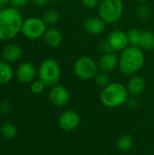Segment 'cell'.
<instances>
[{
  "label": "cell",
  "instance_id": "obj_1",
  "mask_svg": "<svg viewBox=\"0 0 154 155\" xmlns=\"http://www.w3.org/2000/svg\"><path fill=\"white\" fill-rule=\"evenodd\" d=\"M23 16L15 7H5L0 11V40L10 41L21 33Z\"/></svg>",
  "mask_w": 154,
  "mask_h": 155
},
{
  "label": "cell",
  "instance_id": "obj_2",
  "mask_svg": "<svg viewBox=\"0 0 154 155\" xmlns=\"http://www.w3.org/2000/svg\"><path fill=\"white\" fill-rule=\"evenodd\" d=\"M145 64L143 50L139 46L130 45L122 51L119 56V70L125 75H134Z\"/></svg>",
  "mask_w": 154,
  "mask_h": 155
},
{
  "label": "cell",
  "instance_id": "obj_3",
  "mask_svg": "<svg viewBox=\"0 0 154 155\" xmlns=\"http://www.w3.org/2000/svg\"><path fill=\"white\" fill-rule=\"evenodd\" d=\"M129 93L127 87L121 83H110L103 88L100 94L102 104L109 108H116L124 104L128 100Z\"/></svg>",
  "mask_w": 154,
  "mask_h": 155
},
{
  "label": "cell",
  "instance_id": "obj_4",
  "mask_svg": "<svg viewBox=\"0 0 154 155\" xmlns=\"http://www.w3.org/2000/svg\"><path fill=\"white\" fill-rule=\"evenodd\" d=\"M123 13V3L122 0H103L98 6L99 17L105 24H115Z\"/></svg>",
  "mask_w": 154,
  "mask_h": 155
},
{
  "label": "cell",
  "instance_id": "obj_5",
  "mask_svg": "<svg viewBox=\"0 0 154 155\" xmlns=\"http://www.w3.org/2000/svg\"><path fill=\"white\" fill-rule=\"evenodd\" d=\"M38 76L46 86L52 87L58 84L61 79V68L59 64L52 58L44 60L39 66Z\"/></svg>",
  "mask_w": 154,
  "mask_h": 155
},
{
  "label": "cell",
  "instance_id": "obj_6",
  "mask_svg": "<svg viewBox=\"0 0 154 155\" xmlns=\"http://www.w3.org/2000/svg\"><path fill=\"white\" fill-rule=\"evenodd\" d=\"M46 29V24L43 18L32 16L24 20L21 33L29 40H37L44 36Z\"/></svg>",
  "mask_w": 154,
  "mask_h": 155
},
{
  "label": "cell",
  "instance_id": "obj_7",
  "mask_svg": "<svg viewBox=\"0 0 154 155\" xmlns=\"http://www.w3.org/2000/svg\"><path fill=\"white\" fill-rule=\"evenodd\" d=\"M98 65L90 56L79 57L74 64V73L81 80H90L94 78L98 73Z\"/></svg>",
  "mask_w": 154,
  "mask_h": 155
},
{
  "label": "cell",
  "instance_id": "obj_8",
  "mask_svg": "<svg viewBox=\"0 0 154 155\" xmlns=\"http://www.w3.org/2000/svg\"><path fill=\"white\" fill-rule=\"evenodd\" d=\"M81 117L79 114L74 110H67L61 114L58 118V124L61 129L66 132H72L80 125Z\"/></svg>",
  "mask_w": 154,
  "mask_h": 155
},
{
  "label": "cell",
  "instance_id": "obj_9",
  "mask_svg": "<svg viewBox=\"0 0 154 155\" xmlns=\"http://www.w3.org/2000/svg\"><path fill=\"white\" fill-rule=\"evenodd\" d=\"M49 100L56 107H64L69 103L70 94L64 85L56 84L49 91Z\"/></svg>",
  "mask_w": 154,
  "mask_h": 155
},
{
  "label": "cell",
  "instance_id": "obj_10",
  "mask_svg": "<svg viewBox=\"0 0 154 155\" xmlns=\"http://www.w3.org/2000/svg\"><path fill=\"white\" fill-rule=\"evenodd\" d=\"M113 52H122L126 47H128L129 40L127 33L122 30H115L113 31L106 39Z\"/></svg>",
  "mask_w": 154,
  "mask_h": 155
},
{
  "label": "cell",
  "instance_id": "obj_11",
  "mask_svg": "<svg viewBox=\"0 0 154 155\" xmlns=\"http://www.w3.org/2000/svg\"><path fill=\"white\" fill-rule=\"evenodd\" d=\"M36 76V70L34 65L29 62H24L19 64L16 69L17 79L24 84L32 83Z\"/></svg>",
  "mask_w": 154,
  "mask_h": 155
},
{
  "label": "cell",
  "instance_id": "obj_12",
  "mask_svg": "<svg viewBox=\"0 0 154 155\" xmlns=\"http://www.w3.org/2000/svg\"><path fill=\"white\" fill-rule=\"evenodd\" d=\"M98 69L103 73H110L119 65V57L113 53H107L102 55L97 63Z\"/></svg>",
  "mask_w": 154,
  "mask_h": 155
},
{
  "label": "cell",
  "instance_id": "obj_13",
  "mask_svg": "<svg viewBox=\"0 0 154 155\" xmlns=\"http://www.w3.org/2000/svg\"><path fill=\"white\" fill-rule=\"evenodd\" d=\"M105 23L100 17H88L84 21V30L92 35H99L104 32Z\"/></svg>",
  "mask_w": 154,
  "mask_h": 155
},
{
  "label": "cell",
  "instance_id": "obj_14",
  "mask_svg": "<svg viewBox=\"0 0 154 155\" xmlns=\"http://www.w3.org/2000/svg\"><path fill=\"white\" fill-rule=\"evenodd\" d=\"M23 55L22 48L17 45H7L2 50V58L8 63H15L21 59Z\"/></svg>",
  "mask_w": 154,
  "mask_h": 155
},
{
  "label": "cell",
  "instance_id": "obj_15",
  "mask_svg": "<svg viewBox=\"0 0 154 155\" xmlns=\"http://www.w3.org/2000/svg\"><path fill=\"white\" fill-rule=\"evenodd\" d=\"M126 87L129 94H132L133 96H137L144 92L146 88V81L143 77L140 75H134L128 81Z\"/></svg>",
  "mask_w": 154,
  "mask_h": 155
},
{
  "label": "cell",
  "instance_id": "obj_16",
  "mask_svg": "<svg viewBox=\"0 0 154 155\" xmlns=\"http://www.w3.org/2000/svg\"><path fill=\"white\" fill-rule=\"evenodd\" d=\"M43 38H44V44L51 48L58 47L61 45L62 40H63V36H62L61 32L55 27L47 28Z\"/></svg>",
  "mask_w": 154,
  "mask_h": 155
},
{
  "label": "cell",
  "instance_id": "obj_17",
  "mask_svg": "<svg viewBox=\"0 0 154 155\" xmlns=\"http://www.w3.org/2000/svg\"><path fill=\"white\" fill-rule=\"evenodd\" d=\"M141 49L146 50V51H152L154 49V34L151 31H141L139 39H138V45Z\"/></svg>",
  "mask_w": 154,
  "mask_h": 155
},
{
  "label": "cell",
  "instance_id": "obj_18",
  "mask_svg": "<svg viewBox=\"0 0 154 155\" xmlns=\"http://www.w3.org/2000/svg\"><path fill=\"white\" fill-rule=\"evenodd\" d=\"M14 76V71L10 63L3 60L0 61V84H8Z\"/></svg>",
  "mask_w": 154,
  "mask_h": 155
},
{
  "label": "cell",
  "instance_id": "obj_19",
  "mask_svg": "<svg viewBox=\"0 0 154 155\" xmlns=\"http://www.w3.org/2000/svg\"><path fill=\"white\" fill-rule=\"evenodd\" d=\"M116 146L121 152H129L133 146V139L129 134H123L118 138L116 142Z\"/></svg>",
  "mask_w": 154,
  "mask_h": 155
},
{
  "label": "cell",
  "instance_id": "obj_20",
  "mask_svg": "<svg viewBox=\"0 0 154 155\" xmlns=\"http://www.w3.org/2000/svg\"><path fill=\"white\" fill-rule=\"evenodd\" d=\"M42 18L46 25H54L60 20V14L55 9H48L44 13Z\"/></svg>",
  "mask_w": 154,
  "mask_h": 155
},
{
  "label": "cell",
  "instance_id": "obj_21",
  "mask_svg": "<svg viewBox=\"0 0 154 155\" xmlns=\"http://www.w3.org/2000/svg\"><path fill=\"white\" fill-rule=\"evenodd\" d=\"M0 133L3 137L6 139H13L17 134V129L13 124H5L0 128Z\"/></svg>",
  "mask_w": 154,
  "mask_h": 155
},
{
  "label": "cell",
  "instance_id": "obj_22",
  "mask_svg": "<svg viewBox=\"0 0 154 155\" xmlns=\"http://www.w3.org/2000/svg\"><path fill=\"white\" fill-rule=\"evenodd\" d=\"M93 79H94L95 84L102 88H104L105 86H107L110 84V78H109L108 74L103 72L97 73Z\"/></svg>",
  "mask_w": 154,
  "mask_h": 155
},
{
  "label": "cell",
  "instance_id": "obj_23",
  "mask_svg": "<svg viewBox=\"0 0 154 155\" xmlns=\"http://www.w3.org/2000/svg\"><path fill=\"white\" fill-rule=\"evenodd\" d=\"M140 32H141V30H139L138 28H131V29H129V31L127 32V35H128V40H129L130 45L137 46Z\"/></svg>",
  "mask_w": 154,
  "mask_h": 155
},
{
  "label": "cell",
  "instance_id": "obj_24",
  "mask_svg": "<svg viewBox=\"0 0 154 155\" xmlns=\"http://www.w3.org/2000/svg\"><path fill=\"white\" fill-rule=\"evenodd\" d=\"M45 86L46 85L39 79V80H36V81H33L31 83L30 90L34 94H42L44 91Z\"/></svg>",
  "mask_w": 154,
  "mask_h": 155
},
{
  "label": "cell",
  "instance_id": "obj_25",
  "mask_svg": "<svg viewBox=\"0 0 154 155\" xmlns=\"http://www.w3.org/2000/svg\"><path fill=\"white\" fill-rule=\"evenodd\" d=\"M150 14H151V9H150L149 5H147L145 4H143L141 6H139V8L136 11L137 17L142 20L147 19L150 16Z\"/></svg>",
  "mask_w": 154,
  "mask_h": 155
},
{
  "label": "cell",
  "instance_id": "obj_26",
  "mask_svg": "<svg viewBox=\"0 0 154 155\" xmlns=\"http://www.w3.org/2000/svg\"><path fill=\"white\" fill-rule=\"evenodd\" d=\"M12 110V104L7 101H3L0 103V113L2 114H7Z\"/></svg>",
  "mask_w": 154,
  "mask_h": 155
},
{
  "label": "cell",
  "instance_id": "obj_27",
  "mask_svg": "<svg viewBox=\"0 0 154 155\" xmlns=\"http://www.w3.org/2000/svg\"><path fill=\"white\" fill-rule=\"evenodd\" d=\"M81 1L83 5L88 9H94L100 5V0H81Z\"/></svg>",
  "mask_w": 154,
  "mask_h": 155
},
{
  "label": "cell",
  "instance_id": "obj_28",
  "mask_svg": "<svg viewBox=\"0 0 154 155\" xmlns=\"http://www.w3.org/2000/svg\"><path fill=\"white\" fill-rule=\"evenodd\" d=\"M29 0H10V5L13 7H15L17 9L22 8L24 6H25L28 4Z\"/></svg>",
  "mask_w": 154,
  "mask_h": 155
},
{
  "label": "cell",
  "instance_id": "obj_29",
  "mask_svg": "<svg viewBox=\"0 0 154 155\" xmlns=\"http://www.w3.org/2000/svg\"><path fill=\"white\" fill-rule=\"evenodd\" d=\"M100 48H101V50H102L104 54L113 53V51L112 50V48H111V46H110V45H109V43H108L107 40H104V41H103V42L101 43Z\"/></svg>",
  "mask_w": 154,
  "mask_h": 155
},
{
  "label": "cell",
  "instance_id": "obj_30",
  "mask_svg": "<svg viewBox=\"0 0 154 155\" xmlns=\"http://www.w3.org/2000/svg\"><path fill=\"white\" fill-rule=\"evenodd\" d=\"M126 103L128 104V106L130 108H136L139 105V101L135 97H132L130 99L128 98V100H127Z\"/></svg>",
  "mask_w": 154,
  "mask_h": 155
},
{
  "label": "cell",
  "instance_id": "obj_31",
  "mask_svg": "<svg viewBox=\"0 0 154 155\" xmlns=\"http://www.w3.org/2000/svg\"><path fill=\"white\" fill-rule=\"evenodd\" d=\"M33 2L36 5H39V6H44V5H46L50 0H33Z\"/></svg>",
  "mask_w": 154,
  "mask_h": 155
},
{
  "label": "cell",
  "instance_id": "obj_32",
  "mask_svg": "<svg viewBox=\"0 0 154 155\" xmlns=\"http://www.w3.org/2000/svg\"><path fill=\"white\" fill-rule=\"evenodd\" d=\"M0 3H1L3 5H5L6 4L10 3V0H0Z\"/></svg>",
  "mask_w": 154,
  "mask_h": 155
},
{
  "label": "cell",
  "instance_id": "obj_33",
  "mask_svg": "<svg viewBox=\"0 0 154 155\" xmlns=\"http://www.w3.org/2000/svg\"><path fill=\"white\" fill-rule=\"evenodd\" d=\"M136 2H139V3H142V4H143V3H145L147 0H135Z\"/></svg>",
  "mask_w": 154,
  "mask_h": 155
},
{
  "label": "cell",
  "instance_id": "obj_34",
  "mask_svg": "<svg viewBox=\"0 0 154 155\" xmlns=\"http://www.w3.org/2000/svg\"><path fill=\"white\" fill-rule=\"evenodd\" d=\"M3 8H5V5H2V4L0 3V11H1V10L3 9Z\"/></svg>",
  "mask_w": 154,
  "mask_h": 155
}]
</instances>
